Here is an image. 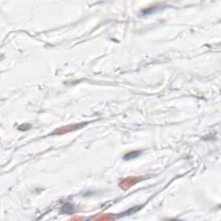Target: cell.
Wrapping results in <instances>:
<instances>
[{
  "label": "cell",
  "instance_id": "obj_1",
  "mask_svg": "<svg viewBox=\"0 0 221 221\" xmlns=\"http://www.w3.org/2000/svg\"><path fill=\"white\" fill-rule=\"evenodd\" d=\"M141 155V151H133V152H130L128 154H126L124 156V160H130V159H134L138 156H139Z\"/></svg>",
  "mask_w": 221,
  "mask_h": 221
}]
</instances>
